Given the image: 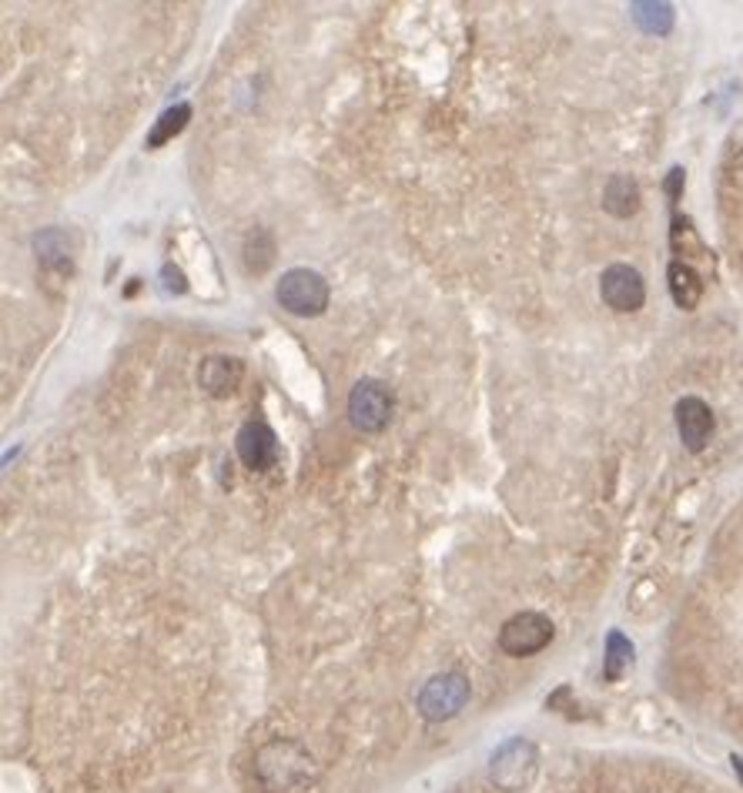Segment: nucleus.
<instances>
[{
	"label": "nucleus",
	"instance_id": "6",
	"mask_svg": "<svg viewBox=\"0 0 743 793\" xmlns=\"http://www.w3.org/2000/svg\"><path fill=\"white\" fill-rule=\"evenodd\" d=\"M469 703V679L462 673H439L418 690V713L429 723L452 720Z\"/></svg>",
	"mask_w": 743,
	"mask_h": 793
},
{
	"label": "nucleus",
	"instance_id": "17",
	"mask_svg": "<svg viewBox=\"0 0 743 793\" xmlns=\"http://www.w3.org/2000/svg\"><path fill=\"white\" fill-rule=\"evenodd\" d=\"M633 663V643L623 637L620 629H613L606 637V660H603V676L606 679H620Z\"/></svg>",
	"mask_w": 743,
	"mask_h": 793
},
{
	"label": "nucleus",
	"instance_id": "15",
	"mask_svg": "<svg viewBox=\"0 0 743 793\" xmlns=\"http://www.w3.org/2000/svg\"><path fill=\"white\" fill-rule=\"evenodd\" d=\"M188 121H191V104H175V108H168L162 118L154 121V128H151V134H148V147H162V144H168L175 134H181L185 128H188Z\"/></svg>",
	"mask_w": 743,
	"mask_h": 793
},
{
	"label": "nucleus",
	"instance_id": "20",
	"mask_svg": "<svg viewBox=\"0 0 743 793\" xmlns=\"http://www.w3.org/2000/svg\"><path fill=\"white\" fill-rule=\"evenodd\" d=\"M680 188H683V168H673L670 178H667V194L676 201V198H680Z\"/></svg>",
	"mask_w": 743,
	"mask_h": 793
},
{
	"label": "nucleus",
	"instance_id": "9",
	"mask_svg": "<svg viewBox=\"0 0 743 793\" xmlns=\"http://www.w3.org/2000/svg\"><path fill=\"white\" fill-rule=\"evenodd\" d=\"M673 415H676V433H680L683 446L689 452H700L710 442V436H713V412H710V405L704 399H697V395H686V399L676 402Z\"/></svg>",
	"mask_w": 743,
	"mask_h": 793
},
{
	"label": "nucleus",
	"instance_id": "12",
	"mask_svg": "<svg viewBox=\"0 0 743 793\" xmlns=\"http://www.w3.org/2000/svg\"><path fill=\"white\" fill-rule=\"evenodd\" d=\"M34 251H37V264L50 275H71L74 264H71V248H68V238L58 232V228H47L34 238Z\"/></svg>",
	"mask_w": 743,
	"mask_h": 793
},
{
	"label": "nucleus",
	"instance_id": "18",
	"mask_svg": "<svg viewBox=\"0 0 743 793\" xmlns=\"http://www.w3.org/2000/svg\"><path fill=\"white\" fill-rule=\"evenodd\" d=\"M162 279H165V292H172V295H185L188 292L185 272L178 269V264H172V261L162 269Z\"/></svg>",
	"mask_w": 743,
	"mask_h": 793
},
{
	"label": "nucleus",
	"instance_id": "3",
	"mask_svg": "<svg viewBox=\"0 0 743 793\" xmlns=\"http://www.w3.org/2000/svg\"><path fill=\"white\" fill-rule=\"evenodd\" d=\"M329 282L311 269H288L282 282L275 285V298L285 311L298 319H315L329 308Z\"/></svg>",
	"mask_w": 743,
	"mask_h": 793
},
{
	"label": "nucleus",
	"instance_id": "16",
	"mask_svg": "<svg viewBox=\"0 0 743 793\" xmlns=\"http://www.w3.org/2000/svg\"><path fill=\"white\" fill-rule=\"evenodd\" d=\"M633 21L640 31L647 34H667L673 27V8L670 4H657V0H644V4H633Z\"/></svg>",
	"mask_w": 743,
	"mask_h": 793
},
{
	"label": "nucleus",
	"instance_id": "7",
	"mask_svg": "<svg viewBox=\"0 0 743 793\" xmlns=\"http://www.w3.org/2000/svg\"><path fill=\"white\" fill-rule=\"evenodd\" d=\"M235 452L245 462V469L269 472L275 465V459H279V436H275V429L269 426V422L251 418V422H245V426L238 429V436H235Z\"/></svg>",
	"mask_w": 743,
	"mask_h": 793
},
{
	"label": "nucleus",
	"instance_id": "13",
	"mask_svg": "<svg viewBox=\"0 0 743 793\" xmlns=\"http://www.w3.org/2000/svg\"><path fill=\"white\" fill-rule=\"evenodd\" d=\"M603 208L613 218H633L640 211V185L629 175H613L603 188Z\"/></svg>",
	"mask_w": 743,
	"mask_h": 793
},
{
	"label": "nucleus",
	"instance_id": "14",
	"mask_svg": "<svg viewBox=\"0 0 743 793\" xmlns=\"http://www.w3.org/2000/svg\"><path fill=\"white\" fill-rule=\"evenodd\" d=\"M241 255H245V269L251 275H264L275 264V235L269 228H251Z\"/></svg>",
	"mask_w": 743,
	"mask_h": 793
},
{
	"label": "nucleus",
	"instance_id": "2",
	"mask_svg": "<svg viewBox=\"0 0 743 793\" xmlns=\"http://www.w3.org/2000/svg\"><path fill=\"white\" fill-rule=\"evenodd\" d=\"M540 770V750L533 739L526 736H512L506 744L490 757V780L506 790V793H519L533 783Z\"/></svg>",
	"mask_w": 743,
	"mask_h": 793
},
{
	"label": "nucleus",
	"instance_id": "10",
	"mask_svg": "<svg viewBox=\"0 0 743 793\" xmlns=\"http://www.w3.org/2000/svg\"><path fill=\"white\" fill-rule=\"evenodd\" d=\"M245 376V362L235 358V355H208L198 368V386L211 395V399H222V395H232L238 389Z\"/></svg>",
	"mask_w": 743,
	"mask_h": 793
},
{
	"label": "nucleus",
	"instance_id": "4",
	"mask_svg": "<svg viewBox=\"0 0 743 793\" xmlns=\"http://www.w3.org/2000/svg\"><path fill=\"white\" fill-rule=\"evenodd\" d=\"M556 637V629H553V619L536 613V609H522L516 616H509L499 629V650L506 656H536L543 653Z\"/></svg>",
	"mask_w": 743,
	"mask_h": 793
},
{
	"label": "nucleus",
	"instance_id": "1",
	"mask_svg": "<svg viewBox=\"0 0 743 793\" xmlns=\"http://www.w3.org/2000/svg\"><path fill=\"white\" fill-rule=\"evenodd\" d=\"M251 773L264 793H305L318 780V764L298 739L275 736L255 750Z\"/></svg>",
	"mask_w": 743,
	"mask_h": 793
},
{
	"label": "nucleus",
	"instance_id": "8",
	"mask_svg": "<svg viewBox=\"0 0 743 793\" xmlns=\"http://www.w3.org/2000/svg\"><path fill=\"white\" fill-rule=\"evenodd\" d=\"M600 295L613 311H640L647 301V282L633 264H610L600 279Z\"/></svg>",
	"mask_w": 743,
	"mask_h": 793
},
{
	"label": "nucleus",
	"instance_id": "19",
	"mask_svg": "<svg viewBox=\"0 0 743 793\" xmlns=\"http://www.w3.org/2000/svg\"><path fill=\"white\" fill-rule=\"evenodd\" d=\"M730 175H733V181L743 188V144L733 151V157H730Z\"/></svg>",
	"mask_w": 743,
	"mask_h": 793
},
{
	"label": "nucleus",
	"instance_id": "5",
	"mask_svg": "<svg viewBox=\"0 0 743 793\" xmlns=\"http://www.w3.org/2000/svg\"><path fill=\"white\" fill-rule=\"evenodd\" d=\"M392 409L396 399L379 379H358L349 392V418L358 433H382L392 418Z\"/></svg>",
	"mask_w": 743,
	"mask_h": 793
},
{
	"label": "nucleus",
	"instance_id": "21",
	"mask_svg": "<svg viewBox=\"0 0 743 793\" xmlns=\"http://www.w3.org/2000/svg\"><path fill=\"white\" fill-rule=\"evenodd\" d=\"M730 764H733V770H736L740 780H743V757H730Z\"/></svg>",
	"mask_w": 743,
	"mask_h": 793
},
{
	"label": "nucleus",
	"instance_id": "11",
	"mask_svg": "<svg viewBox=\"0 0 743 793\" xmlns=\"http://www.w3.org/2000/svg\"><path fill=\"white\" fill-rule=\"evenodd\" d=\"M667 288H670V298L676 301V308L683 311H694L704 298V282H700V272L694 269V264H686V261H670V269H667Z\"/></svg>",
	"mask_w": 743,
	"mask_h": 793
}]
</instances>
